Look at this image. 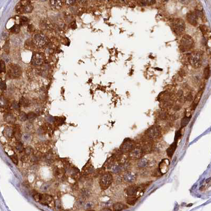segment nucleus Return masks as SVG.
<instances>
[{
	"label": "nucleus",
	"instance_id": "nucleus-21",
	"mask_svg": "<svg viewBox=\"0 0 211 211\" xmlns=\"http://www.w3.org/2000/svg\"><path fill=\"white\" fill-rule=\"evenodd\" d=\"M3 133L5 137L11 138L14 136V129L11 127H6L3 130Z\"/></svg>",
	"mask_w": 211,
	"mask_h": 211
},
{
	"label": "nucleus",
	"instance_id": "nucleus-27",
	"mask_svg": "<svg viewBox=\"0 0 211 211\" xmlns=\"http://www.w3.org/2000/svg\"><path fill=\"white\" fill-rule=\"evenodd\" d=\"M138 200V198L137 197H128L127 198L126 202L127 204L130 205H134L136 203Z\"/></svg>",
	"mask_w": 211,
	"mask_h": 211
},
{
	"label": "nucleus",
	"instance_id": "nucleus-15",
	"mask_svg": "<svg viewBox=\"0 0 211 211\" xmlns=\"http://www.w3.org/2000/svg\"><path fill=\"white\" fill-rule=\"evenodd\" d=\"M169 165H170V162L168 159L162 160L159 164V170L161 174H164L168 171Z\"/></svg>",
	"mask_w": 211,
	"mask_h": 211
},
{
	"label": "nucleus",
	"instance_id": "nucleus-20",
	"mask_svg": "<svg viewBox=\"0 0 211 211\" xmlns=\"http://www.w3.org/2000/svg\"><path fill=\"white\" fill-rule=\"evenodd\" d=\"M4 120L6 122L9 124H14L16 121L15 117L12 114L10 113H6L3 116Z\"/></svg>",
	"mask_w": 211,
	"mask_h": 211
},
{
	"label": "nucleus",
	"instance_id": "nucleus-50",
	"mask_svg": "<svg viewBox=\"0 0 211 211\" xmlns=\"http://www.w3.org/2000/svg\"><path fill=\"white\" fill-rule=\"evenodd\" d=\"M32 127H33V126L31 124H30V123H28V124H27V126H26V129L28 130H31L32 129Z\"/></svg>",
	"mask_w": 211,
	"mask_h": 211
},
{
	"label": "nucleus",
	"instance_id": "nucleus-45",
	"mask_svg": "<svg viewBox=\"0 0 211 211\" xmlns=\"http://www.w3.org/2000/svg\"><path fill=\"white\" fill-rule=\"evenodd\" d=\"M1 58H2V59H2V60L5 61L6 63H8V61H9V57H8V55H6V54H3L2 55Z\"/></svg>",
	"mask_w": 211,
	"mask_h": 211
},
{
	"label": "nucleus",
	"instance_id": "nucleus-5",
	"mask_svg": "<svg viewBox=\"0 0 211 211\" xmlns=\"http://www.w3.org/2000/svg\"><path fill=\"white\" fill-rule=\"evenodd\" d=\"M113 182V176L109 172L104 174L99 179V185L103 189H106L111 185Z\"/></svg>",
	"mask_w": 211,
	"mask_h": 211
},
{
	"label": "nucleus",
	"instance_id": "nucleus-25",
	"mask_svg": "<svg viewBox=\"0 0 211 211\" xmlns=\"http://www.w3.org/2000/svg\"><path fill=\"white\" fill-rule=\"evenodd\" d=\"M191 118V116H185V117H183V118L181 120V127H184L187 125L189 122L190 121Z\"/></svg>",
	"mask_w": 211,
	"mask_h": 211
},
{
	"label": "nucleus",
	"instance_id": "nucleus-17",
	"mask_svg": "<svg viewBox=\"0 0 211 211\" xmlns=\"http://www.w3.org/2000/svg\"><path fill=\"white\" fill-rule=\"evenodd\" d=\"M203 93V89H200V91L197 93V94H196L195 98V99H194V100L193 104H192V109L193 110L196 109V106H197V105L198 104L200 100L202 98Z\"/></svg>",
	"mask_w": 211,
	"mask_h": 211
},
{
	"label": "nucleus",
	"instance_id": "nucleus-8",
	"mask_svg": "<svg viewBox=\"0 0 211 211\" xmlns=\"http://www.w3.org/2000/svg\"><path fill=\"white\" fill-rule=\"evenodd\" d=\"M174 32L179 35L182 34L185 29V24L184 21L180 19H177L174 21L173 25Z\"/></svg>",
	"mask_w": 211,
	"mask_h": 211
},
{
	"label": "nucleus",
	"instance_id": "nucleus-29",
	"mask_svg": "<svg viewBox=\"0 0 211 211\" xmlns=\"http://www.w3.org/2000/svg\"><path fill=\"white\" fill-rule=\"evenodd\" d=\"M50 187V185L48 183H45L41 186L40 190L42 192H46L49 191V189Z\"/></svg>",
	"mask_w": 211,
	"mask_h": 211
},
{
	"label": "nucleus",
	"instance_id": "nucleus-46",
	"mask_svg": "<svg viewBox=\"0 0 211 211\" xmlns=\"http://www.w3.org/2000/svg\"><path fill=\"white\" fill-rule=\"evenodd\" d=\"M66 4L68 5H73L75 4L76 1L75 0H67V1H65Z\"/></svg>",
	"mask_w": 211,
	"mask_h": 211
},
{
	"label": "nucleus",
	"instance_id": "nucleus-10",
	"mask_svg": "<svg viewBox=\"0 0 211 211\" xmlns=\"http://www.w3.org/2000/svg\"><path fill=\"white\" fill-rule=\"evenodd\" d=\"M143 154V150L140 147H134L128 155V157L131 159L137 160L140 159Z\"/></svg>",
	"mask_w": 211,
	"mask_h": 211
},
{
	"label": "nucleus",
	"instance_id": "nucleus-43",
	"mask_svg": "<svg viewBox=\"0 0 211 211\" xmlns=\"http://www.w3.org/2000/svg\"><path fill=\"white\" fill-rule=\"evenodd\" d=\"M53 154L51 153H49L46 156V160H47V162H53Z\"/></svg>",
	"mask_w": 211,
	"mask_h": 211
},
{
	"label": "nucleus",
	"instance_id": "nucleus-16",
	"mask_svg": "<svg viewBox=\"0 0 211 211\" xmlns=\"http://www.w3.org/2000/svg\"><path fill=\"white\" fill-rule=\"evenodd\" d=\"M136 178L137 177L136 174H134L132 172H127L123 176L124 181L129 183L134 182L136 180Z\"/></svg>",
	"mask_w": 211,
	"mask_h": 211
},
{
	"label": "nucleus",
	"instance_id": "nucleus-52",
	"mask_svg": "<svg viewBox=\"0 0 211 211\" xmlns=\"http://www.w3.org/2000/svg\"><path fill=\"white\" fill-rule=\"evenodd\" d=\"M71 25H71V28H72L73 29H74V27H75V29L76 28V22H75V21L72 22L71 23Z\"/></svg>",
	"mask_w": 211,
	"mask_h": 211
},
{
	"label": "nucleus",
	"instance_id": "nucleus-48",
	"mask_svg": "<svg viewBox=\"0 0 211 211\" xmlns=\"http://www.w3.org/2000/svg\"><path fill=\"white\" fill-rule=\"evenodd\" d=\"M54 175L56 176L59 175V169L56 167L54 169Z\"/></svg>",
	"mask_w": 211,
	"mask_h": 211
},
{
	"label": "nucleus",
	"instance_id": "nucleus-32",
	"mask_svg": "<svg viewBox=\"0 0 211 211\" xmlns=\"http://www.w3.org/2000/svg\"><path fill=\"white\" fill-rule=\"evenodd\" d=\"M20 30V26L19 25H17V24H15V25H14L11 29H10V31H11V32L14 33H18V32H19Z\"/></svg>",
	"mask_w": 211,
	"mask_h": 211
},
{
	"label": "nucleus",
	"instance_id": "nucleus-49",
	"mask_svg": "<svg viewBox=\"0 0 211 211\" xmlns=\"http://www.w3.org/2000/svg\"><path fill=\"white\" fill-rule=\"evenodd\" d=\"M55 118L51 116H49L47 117V121L50 123H53L55 121Z\"/></svg>",
	"mask_w": 211,
	"mask_h": 211
},
{
	"label": "nucleus",
	"instance_id": "nucleus-38",
	"mask_svg": "<svg viewBox=\"0 0 211 211\" xmlns=\"http://www.w3.org/2000/svg\"><path fill=\"white\" fill-rule=\"evenodd\" d=\"M0 104H1V108H4V107L6 106L8 104V101L4 98V97H1V101H0Z\"/></svg>",
	"mask_w": 211,
	"mask_h": 211
},
{
	"label": "nucleus",
	"instance_id": "nucleus-28",
	"mask_svg": "<svg viewBox=\"0 0 211 211\" xmlns=\"http://www.w3.org/2000/svg\"><path fill=\"white\" fill-rule=\"evenodd\" d=\"M148 161L146 159H142L138 163V166L140 168H143L147 166Z\"/></svg>",
	"mask_w": 211,
	"mask_h": 211
},
{
	"label": "nucleus",
	"instance_id": "nucleus-30",
	"mask_svg": "<svg viewBox=\"0 0 211 211\" xmlns=\"http://www.w3.org/2000/svg\"><path fill=\"white\" fill-rule=\"evenodd\" d=\"M91 193V191H90L88 189H87V188L83 189L81 191L82 195L84 198H88V197L90 196Z\"/></svg>",
	"mask_w": 211,
	"mask_h": 211
},
{
	"label": "nucleus",
	"instance_id": "nucleus-44",
	"mask_svg": "<svg viewBox=\"0 0 211 211\" xmlns=\"http://www.w3.org/2000/svg\"><path fill=\"white\" fill-rule=\"evenodd\" d=\"M12 107L13 109H15L16 110H18L20 108V105L18 103H17L16 102H13L12 103Z\"/></svg>",
	"mask_w": 211,
	"mask_h": 211
},
{
	"label": "nucleus",
	"instance_id": "nucleus-26",
	"mask_svg": "<svg viewBox=\"0 0 211 211\" xmlns=\"http://www.w3.org/2000/svg\"><path fill=\"white\" fill-rule=\"evenodd\" d=\"M210 75H211L210 68L209 66H206L204 68V72H203L204 77L205 79H208L210 77Z\"/></svg>",
	"mask_w": 211,
	"mask_h": 211
},
{
	"label": "nucleus",
	"instance_id": "nucleus-13",
	"mask_svg": "<svg viewBox=\"0 0 211 211\" xmlns=\"http://www.w3.org/2000/svg\"><path fill=\"white\" fill-rule=\"evenodd\" d=\"M42 56L40 53H34L31 59V63L34 66H40L43 63Z\"/></svg>",
	"mask_w": 211,
	"mask_h": 211
},
{
	"label": "nucleus",
	"instance_id": "nucleus-41",
	"mask_svg": "<svg viewBox=\"0 0 211 211\" xmlns=\"http://www.w3.org/2000/svg\"><path fill=\"white\" fill-rule=\"evenodd\" d=\"M10 158L11 159L12 161H13V163L15 165H17L18 164L19 159H18V157H17L16 155H11V156H10Z\"/></svg>",
	"mask_w": 211,
	"mask_h": 211
},
{
	"label": "nucleus",
	"instance_id": "nucleus-23",
	"mask_svg": "<svg viewBox=\"0 0 211 211\" xmlns=\"http://www.w3.org/2000/svg\"><path fill=\"white\" fill-rule=\"evenodd\" d=\"M14 136L15 137V139L18 141H19L22 137L21 134L20 127L19 126H16L14 128Z\"/></svg>",
	"mask_w": 211,
	"mask_h": 211
},
{
	"label": "nucleus",
	"instance_id": "nucleus-24",
	"mask_svg": "<svg viewBox=\"0 0 211 211\" xmlns=\"http://www.w3.org/2000/svg\"><path fill=\"white\" fill-rule=\"evenodd\" d=\"M19 104H20V106L21 105L22 106L24 107V108H27V107L29 106L30 101H29V100L25 98H22L20 99Z\"/></svg>",
	"mask_w": 211,
	"mask_h": 211
},
{
	"label": "nucleus",
	"instance_id": "nucleus-34",
	"mask_svg": "<svg viewBox=\"0 0 211 211\" xmlns=\"http://www.w3.org/2000/svg\"><path fill=\"white\" fill-rule=\"evenodd\" d=\"M15 148H16V150L18 151V152H19V153H22V152L24 150L23 145L22 143L21 142H17L16 144Z\"/></svg>",
	"mask_w": 211,
	"mask_h": 211
},
{
	"label": "nucleus",
	"instance_id": "nucleus-53",
	"mask_svg": "<svg viewBox=\"0 0 211 211\" xmlns=\"http://www.w3.org/2000/svg\"><path fill=\"white\" fill-rule=\"evenodd\" d=\"M100 211H112V210L109 208H104L102 209Z\"/></svg>",
	"mask_w": 211,
	"mask_h": 211
},
{
	"label": "nucleus",
	"instance_id": "nucleus-14",
	"mask_svg": "<svg viewBox=\"0 0 211 211\" xmlns=\"http://www.w3.org/2000/svg\"><path fill=\"white\" fill-rule=\"evenodd\" d=\"M199 28L206 40L211 39V32L209 27L206 26V25H201L199 26Z\"/></svg>",
	"mask_w": 211,
	"mask_h": 211
},
{
	"label": "nucleus",
	"instance_id": "nucleus-22",
	"mask_svg": "<svg viewBox=\"0 0 211 211\" xmlns=\"http://www.w3.org/2000/svg\"><path fill=\"white\" fill-rule=\"evenodd\" d=\"M127 206L123 203L121 202H117L113 205V211H122L127 208Z\"/></svg>",
	"mask_w": 211,
	"mask_h": 211
},
{
	"label": "nucleus",
	"instance_id": "nucleus-31",
	"mask_svg": "<svg viewBox=\"0 0 211 211\" xmlns=\"http://www.w3.org/2000/svg\"><path fill=\"white\" fill-rule=\"evenodd\" d=\"M19 119L21 121H26L28 119V115L24 112H21L19 115Z\"/></svg>",
	"mask_w": 211,
	"mask_h": 211
},
{
	"label": "nucleus",
	"instance_id": "nucleus-33",
	"mask_svg": "<svg viewBox=\"0 0 211 211\" xmlns=\"http://www.w3.org/2000/svg\"><path fill=\"white\" fill-rule=\"evenodd\" d=\"M22 138V140L25 142H29L31 140L32 136L30 134L26 133L23 135Z\"/></svg>",
	"mask_w": 211,
	"mask_h": 211
},
{
	"label": "nucleus",
	"instance_id": "nucleus-18",
	"mask_svg": "<svg viewBox=\"0 0 211 211\" xmlns=\"http://www.w3.org/2000/svg\"><path fill=\"white\" fill-rule=\"evenodd\" d=\"M50 6L54 10H59L63 6V1L60 0H52L50 1Z\"/></svg>",
	"mask_w": 211,
	"mask_h": 211
},
{
	"label": "nucleus",
	"instance_id": "nucleus-54",
	"mask_svg": "<svg viewBox=\"0 0 211 211\" xmlns=\"http://www.w3.org/2000/svg\"><path fill=\"white\" fill-rule=\"evenodd\" d=\"M211 179V178H210L209 179H207V180H206V182H207V183H208V182L210 181Z\"/></svg>",
	"mask_w": 211,
	"mask_h": 211
},
{
	"label": "nucleus",
	"instance_id": "nucleus-11",
	"mask_svg": "<svg viewBox=\"0 0 211 211\" xmlns=\"http://www.w3.org/2000/svg\"><path fill=\"white\" fill-rule=\"evenodd\" d=\"M33 42L37 46L42 47L46 44L47 38L43 34H37L34 36Z\"/></svg>",
	"mask_w": 211,
	"mask_h": 211
},
{
	"label": "nucleus",
	"instance_id": "nucleus-3",
	"mask_svg": "<svg viewBox=\"0 0 211 211\" xmlns=\"http://www.w3.org/2000/svg\"><path fill=\"white\" fill-rule=\"evenodd\" d=\"M143 188L142 187L137 186L136 185H132L129 186L125 189V193L128 197H138L142 194L143 193Z\"/></svg>",
	"mask_w": 211,
	"mask_h": 211
},
{
	"label": "nucleus",
	"instance_id": "nucleus-6",
	"mask_svg": "<svg viewBox=\"0 0 211 211\" xmlns=\"http://www.w3.org/2000/svg\"><path fill=\"white\" fill-rule=\"evenodd\" d=\"M161 131L157 126H153L147 130L146 136L150 140L157 139L160 137Z\"/></svg>",
	"mask_w": 211,
	"mask_h": 211
},
{
	"label": "nucleus",
	"instance_id": "nucleus-40",
	"mask_svg": "<svg viewBox=\"0 0 211 211\" xmlns=\"http://www.w3.org/2000/svg\"><path fill=\"white\" fill-rule=\"evenodd\" d=\"M27 115H28V119L29 120H33L34 119H35L37 117L36 114L33 112H29Z\"/></svg>",
	"mask_w": 211,
	"mask_h": 211
},
{
	"label": "nucleus",
	"instance_id": "nucleus-47",
	"mask_svg": "<svg viewBox=\"0 0 211 211\" xmlns=\"http://www.w3.org/2000/svg\"><path fill=\"white\" fill-rule=\"evenodd\" d=\"M1 90H5L6 89V84L4 82L1 81Z\"/></svg>",
	"mask_w": 211,
	"mask_h": 211
},
{
	"label": "nucleus",
	"instance_id": "nucleus-37",
	"mask_svg": "<svg viewBox=\"0 0 211 211\" xmlns=\"http://www.w3.org/2000/svg\"><path fill=\"white\" fill-rule=\"evenodd\" d=\"M139 2L142 5H150L155 3V1H140Z\"/></svg>",
	"mask_w": 211,
	"mask_h": 211
},
{
	"label": "nucleus",
	"instance_id": "nucleus-7",
	"mask_svg": "<svg viewBox=\"0 0 211 211\" xmlns=\"http://www.w3.org/2000/svg\"><path fill=\"white\" fill-rule=\"evenodd\" d=\"M134 148V141L131 139H127L124 140L120 149L122 153H129Z\"/></svg>",
	"mask_w": 211,
	"mask_h": 211
},
{
	"label": "nucleus",
	"instance_id": "nucleus-1",
	"mask_svg": "<svg viewBox=\"0 0 211 211\" xmlns=\"http://www.w3.org/2000/svg\"><path fill=\"white\" fill-rule=\"evenodd\" d=\"M203 52L196 50L187 54L186 57V61L195 68H198L202 64Z\"/></svg>",
	"mask_w": 211,
	"mask_h": 211
},
{
	"label": "nucleus",
	"instance_id": "nucleus-39",
	"mask_svg": "<svg viewBox=\"0 0 211 211\" xmlns=\"http://www.w3.org/2000/svg\"><path fill=\"white\" fill-rule=\"evenodd\" d=\"M41 158V155L40 154H36L34 155L33 156L31 159V161L33 162H37Z\"/></svg>",
	"mask_w": 211,
	"mask_h": 211
},
{
	"label": "nucleus",
	"instance_id": "nucleus-42",
	"mask_svg": "<svg viewBox=\"0 0 211 211\" xmlns=\"http://www.w3.org/2000/svg\"><path fill=\"white\" fill-rule=\"evenodd\" d=\"M5 70H6V68H5V61L1 59V69H0V71H1V72H5Z\"/></svg>",
	"mask_w": 211,
	"mask_h": 211
},
{
	"label": "nucleus",
	"instance_id": "nucleus-35",
	"mask_svg": "<svg viewBox=\"0 0 211 211\" xmlns=\"http://www.w3.org/2000/svg\"><path fill=\"white\" fill-rule=\"evenodd\" d=\"M29 22V19L27 18V17L25 16H22L20 18V26H25Z\"/></svg>",
	"mask_w": 211,
	"mask_h": 211
},
{
	"label": "nucleus",
	"instance_id": "nucleus-2",
	"mask_svg": "<svg viewBox=\"0 0 211 211\" xmlns=\"http://www.w3.org/2000/svg\"><path fill=\"white\" fill-rule=\"evenodd\" d=\"M194 42L192 37L189 35H184L180 41V49L183 51H188L194 47Z\"/></svg>",
	"mask_w": 211,
	"mask_h": 211
},
{
	"label": "nucleus",
	"instance_id": "nucleus-4",
	"mask_svg": "<svg viewBox=\"0 0 211 211\" xmlns=\"http://www.w3.org/2000/svg\"><path fill=\"white\" fill-rule=\"evenodd\" d=\"M33 198L36 201L44 205H49L53 201V197L48 194L36 193L34 194Z\"/></svg>",
	"mask_w": 211,
	"mask_h": 211
},
{
	"label": "nucleus",
	"instance_id": "nucleus-36",
	"mask_svg": "<svg viewBox=\"0 0 211 211\" xmlns=\"http://www.w3.org/2000/svg\"><path fill=\"white\" fill-rule=\"evenodd\" d=\"M25 153L26 154V155H28V156L31 155L33 153V148L31 146H28L25 149Z\"/></svg>",
	"mask_w": 211,
	"mask_h": 211
},
{
	"label": "nucleus",
	"instance_id": "nucleus-19",
	"mask_svg": "<svg viewBox=\"0 0 211 211\" xmlns=\"http://www.w3.org/2000/svg\"><path fill=\"white\" fill-rule=\"evenodd\" d=\"M177 146V141H174L167 149V154L169 157H171L174 155Z\"/></svg>",
	"mask_w": 211,
	"mask_h": 211
},
{
	"label": "nucleus",
	"instance_id": "nucleus-12",
	"mask_svg": "<svg viewBox=\"0 0 211 211\" xmlns=\"http://www.w3.org/2000/svg\"><path fill=\"white\" fill-rule=\"evenodd\" d=\"M198 16L195 12H189L186 15V19L189 23L191 25L196 26L197 24Z\"/></svg>",
	"mask_w": 211,
	"mask_h": 211
},
{
	"label": "nucleus",
	"instance_id": "nucleus-55",
	"mask_svg": "<svg viewBox=\"0 0 211 211\" xmlns=\"http://www.w3.org/2000/svg\"><path fill=\"white\" fill-rule=\"evenodd\" d=\"M88 211H94V210H89Z\"/></svg>",
	"mask_w": 211,
	"mask_h": 211
},
{
	"label": "nucleus",
	"instance_id": "nucleus-9",
	"mask_svg": "<svg viewBox=\"0 0 211 211\" xmlns=\"http://www.w3.org/2000/svg\"><path fill=\"white\" fill-rule=\"evenodd\" d=\"M21 69L16 65H11L9 66L8 70V74L11 78H19L21 75Z\"/></svg>",
	"mask_w": 211,
	"mask_h": 211
},
{
	"label": "nucleus",
	"instance_id": "nucleus-51",
	"mask_svg": "<svg viewBox=\"0 0 211 211\" xmlns=\"http://www.w3.org/2000/svg\"><path fill=\"white\" fill-rule=\"evenodd\" d=\"M28 155H23V156L21 158V160L23 162H26V161H27L28 159Z\"/></svg>",
	"mask_w": 211,
	"mask_h": 211
}]
</instances>
